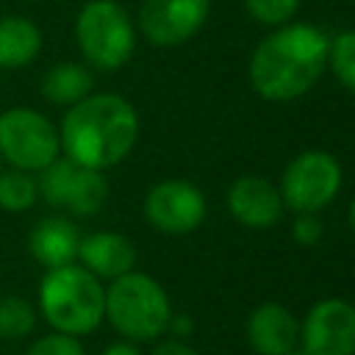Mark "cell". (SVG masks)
<instances>
[{
  "instance_id": "obj_1",
  "label": "cell",
  "mask_w": 355,
  "mask_h": 355,
  "mask_svg": "<svg viewBox=\"0 0 355 355\" xmlns=\"http://www.w3.org/2000/svg\"><path fill=\"white\" fill-rule=\"evenodd\" d=\"M330 36L308 22H286L266 33L250 55V83L269 103H288L311 92L327 69Z\"/></svg>"
},
{
  "instance_id": "obj_2",
  "label": "cell",
  "mask_w": 355,
  "mask_h": 355,
  "mask_svg": "<svg viewBox=\"0 0 355 355\" xmlns=\"http://www.w3.org/2000/svg\"><path fill=\"white\" fill-rule=\"evenodd\" d=\"M61 155L92 169L122 164L139 139V114L130 100L114 92H92L64 111L58 125Z\"/></svg>"
},
{
  "instance_id": "obj_3",
  "label": "cell",
  "mask_w": 355,
  "mask_h": 355,
  "mask_svg": "<svg viewBox=\"0 0 355 355\" xmlns=\"http://www.w3.org/2000/svg\"><path fill=\"white\" fill-rule=\"evenodd\" d=\"M36 311L55 333L89 336L105 322V286L78 261L44 269L36 291Z\"/></svg>"
},
{
  "instance_id": "obj_4",
  "label": "cell",
  "mask_w": 355,
  "mask_h": 355,
  "mask_svg": "<svg viewBox=\"0 0 355 355\" xmlns=\"http://www.w3.org/2000/svg\"><path fill=\"white\" fill-rule=\"evenodd\" d=\"M172 302L166 288L147 272H125L105 286V322L119 338L144 344L166 333Z\"/></svg>"
},
{
  "instance_id": "obj_5",
  "label": "cell",
  "mask_w": 355,
  "mask_h": 355,
  "mask_svg": "<svg viewBox=\"0 0 355 355\" xmlns=\"http://www.w3.org/2000/svg\"><path fill=\"white\" fill-rule=\"evenodd\" d=\"M75 42L86 67L116 72L136 50V25L116 0H86L75 17Z\"/></svg>"
},
{
  "instance_id": "obj_6",
  "label": "cell",
  "mask_w": 355,
  "mask_h": 355,
  "mask_svg": "<svg viewBox=\"0 0 355 355\" xmlns=\"http://www.w3.org/2000/svg\"><path fill=\"white\" fill-rule=\"evenodd\" d=\"M61 155V139L55 122L31 108L14 105L0 114V161L3 166L42 172Z\"/></svg>"
},
{
  "instance_id": "obj_7",
  "label": "cell",
  "mask_w": 355,
  "mask_h": 355,
  "mask_svg": "<svg viewBox=\"0 0 355 355\" xmlns=\"http://www.w3.org/2000/svg\"><path fill=\"white\" fill-rule=\"evenodd\" d=\"M39 197L67 216H94L108 200V178L100 169L75 164L67 155H58L42 172H36Z\"/></svg>"
},
{
  "instance_id": "obj_8",
  "label": "cell",
  "mask_w": 355,
  "mask_h": 355,
  "mask_svg": "<svg viewBox=\"0 0 355 355\" xmlns=\"http://www.w3.org/2000/svg\"><path fill=\"white\" fill-rule=\"evenodd\" d=\"M341 189V164L324 150H305L280 175L283 205L294 214H319Z\"/></svg>"
},
{
  "instance_id": "obj_9",
  "label": "cell",
  "mask_w": 355,
  "mask_h": 355,
  "mask_svg": "<svg viewBox=\"0 0 355 355\" xmlns=\"http://www.w3.org/2000/svg\"><path fill=\"white\" fill-rule=\"evenodd\" d=\"M205 214H208L205 194L194 183L180 178L158 180L155 186H150L144 197V219L166 236L194 233L205 222Z\"/></svg>"
},
{
  "instance_id": "obj_10",
  "label": "cell",
  "mask_w": 355,
  "mask_h": 355,
  "mask_svg": "<svg viewBox=\"0 0 355 355\" xmlns=\"http://www.w3.org/2000/svg\"><path fill=\"white\" fill-rule=\"evenodd\" d=\"M300 349L308 355H355V305L324 297L300 319Z\"/></svg>"
},
{
  "instance_id": "obj_11",
  "label": "cell",
  "mask_w": 355,
  "mask_h": 355,
  "mask_svg": "<svg viewBox=\"0 0 355 355\" xmlns=\"http://www.w3.org/2000/svg\"><path fill=\"white\" fill-rule=\"evenodd\" d=\"M208 8V0H141L136 22L150 44L178 47L200 33Z\"/></svg>"
},
{
  "instance_id": "obj_12",
  "label": "cell",
  "mask_w": 355,
  "mask_h": 355,
  "mask_svg": "<svg viewBox=\"0 0 355 355\" xmlns=\"http://www.w3.org/2000/svg\"><path fill=\"white\" fill-rule=\"evenodd\" d=\"M227 211L239 225L266 230L283 219L286 205L275 183H269L261 175H244L236 178L227 189Z\"/></svg>"
},
{
  "instance_id": "obj_13",
  "label": "cell",
  "mask_w": 355,
  "mask_h": 355,
  "mask_svg": "<svg viewBox=\"0 0 355 355\" xmlns=\"http://www.w3.org/2000/svg\"><path fill=\"white\" fill-rule=\"evenodd\" d=\"M247 341L258 355H286L300 347V319L280 302H261L247 316Z\"/></svg>"
},
{
  "instance_id": "obj_14",
  "label": "cell",
  "mask_w": 355,
  "mask_h": 355,
  "mask_svg": "<svg viewBox=\"0 0 355 355\" xmlns=\"http://www.w3.org/2000/svg\"><path fill=\"white\" fill-rule=\"evenodd\" d=\"M78 244H80V230L72 222V216H67V214L42 216L28 233V252L44 269L75 263Z\"/></svg>"
},
{
  "instance_id": "obj_15",
  "label": "cell",
  "mask_w": 355,
  "mask_h": 355,
  "mask_svg": "<svg viewBox=\"0 0 355 355\" xmlns=\"http://www.w3.org/2000/svg\"><path fill=\"white\" fill-rule=\"evenodd\" d=\"M78 263L100 280H114L136 266V247L116 230H94L80 236Z\"/></svg>"
},
{
  "instance_id": "obj_16",
  "label": "cell",
  "mask_w": 355,
  "mask_h": 355,
  "mask_svg": "<svg viewBox=\"0 0 355 355\" xmlns=\"http://www.w3.org/2000/svg\"><path fill=\"white\" fill-rule=\"evenodd\" d=\"M42 53V31L31 17H0V69H22Z\"/></svg>"
},
{
  "instance_id": "obj_17",
  "label": "cell",
  "mask_w": 355,
  "mask_h": 355,
  "mask_svg": "<svg viewBox=\"0 0 355 355\" xmlns=\"http://www.w3.org/2000/svg\"><path fill=\"white\" fill-rule=\"evenodd\" d=\"M94 89V75L80 61H58L42 75V97L50 105L69 108L89 97Z\"/></svg>"
},
{
  "instance_id": "obj_18",
  "label": "cell",
  "mask_w": 355,
  "mask_h": 355,
  "mask_svg": "<svg viewBox=\"0 0 355 355\" xmlns=\"http://www.w3.org/2000/svg\"><path fill=\"white\" fill-rule=\"evenodd\" d=\"M39 200V183L33 172L3 166L0 169V208L8 214H25Z\"/></svg>"
},
{
  "instance_id": "obj_19",
  "label": "cell",
  "mask_w": 355,
  "mask_h": 355,
  "mask_svg": "<svg viewBox=\"0 0 355 355\" xmlns=\"http://www.w3.org/2000/svg\"><path fill=\"white\" fill-rule=\"evenodd\" d=\"M39 311L19 294L0 297V341H22L36 330Z\"/></svg>"
},
{
  "instance_id": "obj_20",
  "label": "cell",
  "mask_w": 355,
  "mask_h": 355,
  "mask_svg": "<svg viewBox=\"0 0 355 355\" xmlns=\"http://www.w3.org/2000/svg\"><path fill=\"white\" fill-rule=\"evenodd\" d=\"M327 67L333 69L336 80L355 94V31H341L327 44Z\"/></svg>"
},
{
  "instance_id": "obj_21",
  "label": "cell",
  "mask_w": 355,
  "mask_h": 355,
  "mask_svg": "<svg viewBox=\"0 0 355 355\" xmlns=\"http://www.w3.org/2000/svg\"><path fill=\"white\" fill-rule=\"evenodd\" d=\"M244 8L258 25L280 28L294 19L300 0H244Z\"/></svg>"
},
{
  "instance_id": "obj_22",
  "label": "cell",
  "mask_w": 355,
  "mask_h": 355,
  "mask_svg": "<svg viewBox=\"0 0 355 355\" xmlns=\"http://www.w3.org/2000/svg\"><path fill=\"white\" fill-rule=\"evenodd\" d=\"M22 355H86V347L80 344L78 336H67V333L50 330L44 336L33 338Z\"/></svg>"
},
{
  "instance_id": "obj_23",
  "label": "cell",
  "mask_w": 355,
  "mask_h": 355,
  "mask_svg": "<svg viewBox=\"0 0 355 355\" xmlns=\"http://www.w3.org/2000/svg\"><path fill=\"white\" fill-rule=\"evenodd\" d=\"M322 233H324V227H322V219H319L316 214H297V216H294L291 236H294V241H297L300 247H313V244H319V241H322Z\"/></svg>"
},
{
  "instance_id": "obj_24",
  "label": "cell",
  "mask_w": 355,
  "mask_h": 355,
  "mask_svg": "<svg viewBox=\"0 0 355 355\" xmlns=\"http://www.w3.org/2000/svg\"><path fill=\"white\" fill-rule=\"evenodd\" d=\"M166 333H172V338H180V341H186L191 333H194V319L189 316V313H183V311H172V316H169V324H166Z\"/></svg>"
},
{
  "instance_id": "obj_25",
  "label": "cell",
  "mask_w": 355,
  "mask_h": 355,
  "mask_svg": "<svg viewBox=\"0 0 355 355\" xmlns=\"http://www.w3.org/2000/svg\"><path fill=\"white\" fill-rule=\"evenodd\" d=\"M150 355H200L189 341H180V338H164L153 347Z\"/></svg>"
},
{
  "instance_id": "obj_26",
  "label": "cell",
  "mask_w": 355,
  "mask_h": 355,
  "mask_svg": "<svg viewBox=\"0 0 355 355\" xmlns=\"http://www.w3.org/2000/svg\"><path fill=\"white\" fill-rule=\"evenodd\" d=\"M100 355H144L141 349H139V344H133V341H125V338H119V341H114V344H108Z\"/></svg>"
},
{
  "instance_id": "obj_27",
  "label": "cell",
  "mask_w": 355,
  "mask_h": 355,
  "mask_svg": "<svg viewBox=\"0 0 355 355\" xmlns=\"http://www.w3.org/2000/svg\"><path fill=\"white\" fill-rule=\"evenodd\" d=\"M349 227H352V233H355V200H352V205H349Z\"/></svg>"
},
{
  "instance_id": "obj_28",
  "label": "cell",
  "mask_w": 355,
  "mask_h": 355,
  "mask_svg": "<svg viewBox=\"0 0 355 355\" xmlns=\"http://www.w3.org/2000/svg\"><path fill=\"white\" fill-rule=\"evenodd\" d=\"M286 355H308V352H302L300 347H294V349H291V352H286Z\"/></svg>"
},
{
  "instance_id": "obj_29",
  "label": "cell",
  "mask_w": 355,
  "mask_h": 355,
  "mask_svg": "<svg viewBox=\"0 0 355 355\" xmlns=\"http://www.w3.org/2000/svg\"><path fill=\"white\" fill-rule=\"evenodd\" d=\"M0 169H3V161H0Z\"/></svg>"
}]
</instances>
